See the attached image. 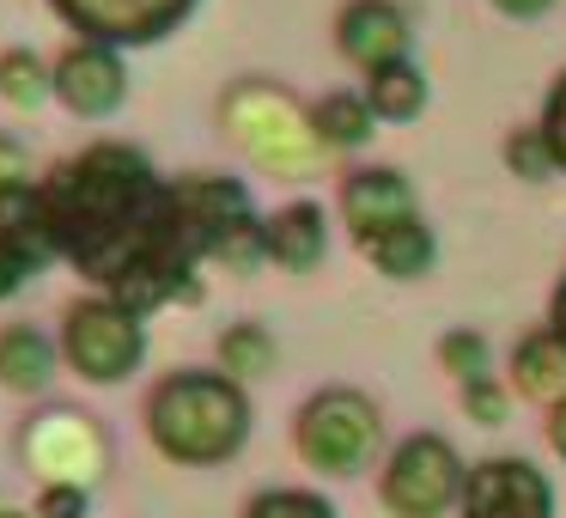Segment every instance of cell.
I'll return each mask as SVG.
<instances>
[{
  "mask_svg": "<svg viewBox=\"0 0 566 518\" xmlns=\"http://www.w3.org/2000/svg\"><path fill=\"white\" fill-rule=\"evenodd\" d=\"M311 128H317L323 147H359L371 135V104L359 92H329V99L311 111Z\"/></svg>",
  "mask_w": 566,
  "mask_h": 518,
  "instance_id": "ac0fdd59",
  "label": "cell"
},
{
  "mask_svg": "<svg viewBox=\"0 0 566 518\" xmlns=\"http://www.w3.org/2000/svg\"><path fill=\"white\" fill-rule=\"evenodd\" d=\"M463 518H554V488L524 457H488L463 476Z\"/></svg>",
  "mask_w": 566,
  "mask_h": 518,
  "instance_id": "52a82bcc",
  "label": "cell"
},
{
  "mask_svg": "<svg viewBox=\"0 0 566 518\" xmlns=\"http://www.w3.org/2000/svg\"><path fill=\"white\" fill-rule=\"evenodd\" d=\"M493 7H500L505 19H542L554 7V0H493Z\"/></svg>",
  "mask_w": 566,
  "mask_h": 518,
  "instance_id": "f1b7e54d",
  "label": "cell"
},
{
  "mask_svg": "<svg viewBox=\"0 0 566 518\" xmlns=\"http://www.w3.org/2000/svg\"><path fill=\"white\" fill-rule=\"evenodd\" d=\"M439 360H444V372H457L463 384L488 379V342H481L475 330H451V335L439 342Z\"/></svg>",
  "mask_w": 566,
  "mask_h": 518,
  "instance_id": "7402d4cb",
  "label": "cell"
},
{
  "mask_svg": "<svg viewBox=\"0 0 566 518\" xmlns=\"http://www.w3.org/2000/svg\"><path fill=\"white\" fill-rule=\"evenodd\" d=\"M542 141H548L554 165L566 172V74L554 80V92H548V111H542Z\"/></svg>",
  "mask_w": 566,
  "mask_h": 518,
  "instance_id": "cb8c5ba5",
  "label": "cell"
},
{
  "mask_svg": "<svg viewBox=\"0 0 566 518\" xmlns=\"http://www.w3.org/2000/svg\"><path fill=\"white\" fill-rule=\"evenodd\" d=\"M0 245L19 250V257H31L38 269L55 257L50 201H43V189H31V177L25 184H0Z\"/></svg>",
  "mask_w": 566,
  "mask_h": 518,
  "instance_id": "7c38bea8",
  "label": "cell"
},
{
  "mask_svg": "<svg viewBox=\"0 0 566 518\" xmlns=\"http://www.w3.org/2000/svg\"><path fill=\"white\" fill-rule=\"evenodd\" d=\"M226 123L232 135L256 153L262 165H305L311 147H317V128L298 116V104L274 86H238L226 99Z\"/></svg>",
  "mask_w": 566,
  "mask_h": 518,
  "instance_id": "8992f818",
  "label": "cell"
},
{
  "mask_svg": "<svg viewBox=\"0 0 566 518\" xmlns=\"http://www.w3.org/2000/svg\"><path fill=\"white\" fill-rule=\"evenodd\" d=\"M463 476L451 439L439 433H415V439L396 445L390 469H384V506L396 518H439L451 500H463Z\"/></svg>",
  "mask_w": 566,
  "mask_h": 518,
  "instance_id": "5b68a950",
  "label": "cell"
},
{
  "mask_svg": "<svg viewBox=\"0 0 566 518\" xmlns=\"http://www.w3.org/2000/svg\"><path fill=\"white\" fill-rule=\"evenodd\" d=\"M366 104H371V116H384V123H408V116L427 111V80H420V68H408V62L371 68Z\"/></svg>",
  "mask_w": 566,
  "mask_h": 518,
  "instance_id": "2e32d148",
  "label": "cell"
},
{
  "mask_svg": "<svg viewBox=\"0 0 566 518\" xmlns=\"http://www.w3.org/2000/svg\"><path fill=\"white\" fill-rule=\"evenodd\" d=\"M371 262H378L390 281H415V274H427L432 269V232L420 220H408V226H396V232H384V238H371V245H359Z\"/></svg>",
  "mask_w": 566,
  "mask_h": 518,
  "instance_id": "e0dca14e",
  "label": "cell"
},
{
  "mask_svg": "<svg viewBox=\"0 0 566 518\" xmlns=\"http://www.w3.org/2000/svg\"><path fill=\"white\" fill-rule=\"evenodd\" d=\"M86 488H67V481H55V488H43L38 500V518H86Z\"/></svg>",
  "mask_w": 566,
  "mask_h": 518,
  "instance_id": "484cf974",
  "label": "cell"
},
{
  "mask_svg": "<svg viewBox=\"0 0 566 518\" xmlns=\"http://www.w3.org/2000/svg\"><path fill=\"white\" fill-rule=\"evenodd\" d=\"M323 250H329V232H323V208L311 201H293L274 220H262V257H274L281 269H317Z\"/></svg>",
  "mask_w": 566,
  "mask_h": 518,
  "instance_id": "4fadbf2b",
  "label": "cell"
},
{
  "mask_svg": "<svg viewBox=\"0 0 566 518\" xmlns=\"http://www.w3.org/2000/svg\"><path fill=\"white\" fill-rule=\"evenodd\" d=\"M554 335H566V281L554 287Z\"/></svg>",
  "mask_w": 566,
  "mask_h": 518,
  "instance_id": "4dcf8cb0",
  "label": "cell"
},
{
  "mask_svg": "<svg viewBox=\"0 0 566 518\" xmlns=\"http://www.w3.org/2000/svg\"><path fill=\"white\" fill-rule=\"evenodd\" d=\"M342 214H347V226H354V238L359 245H371V238H384V232H396V226H408V220H420V208H415V189H408V177L402 172H354L342 184Z\"/></svg>",
  "mask_w": 566,
  "mask_h": 518,
  "instance_id": "30bf717a",
  "label": "cell"
},
{
  "mask_svg": "<svg viewBox=\"0 0 566 518\" xmlns=\"http://www.w3.org/2000/svg\"><path fill=\"white\" fill-rule=\"evenodd\" d=\"M335 43H342L347 62H359L371 74V68L402 62L408 19H402V7H390V0H354V7L335 19Z\"/></svg>",
  "mask_w": 566,
  "mask_h": 518,
  "instance_id": "8fae6325",
  "label": "cell"
},
{
  "mask_svg": "<svg viewBox=\"0 0 566 518\" xmlns=\"http://www.w3.org/2000/svg\"><path fill=\"white\" fill-rule=\"evenodd\" d=\"M55 250L104 287L123 311H153L189 293V269L208 257L196 220L177 201V184H159L135 147H86L43 184Z\"/></svg>",
  "mask_w": 566,
  "mask_h": 518,
  "instance_id": "6da1fadb",
  "label": "cell"
},
{
  "mask_svg": "<svg viewBox=\"0 0 566 518\" xmlns=\"http://www.w3.org/2000/svg\"><path fill=\"white\" fill-rule=\"evenodd\" d=\"M55 99L74 116H111L128 99V74L111 43H74L55 68Z\"/></svg>",
  "mask_w": 566,
  "mask_h": 518,
  "instance_id": "9c48e42d",
  "label": "cell"
},
{
  "mask_svg": "<svg viewBox=\"0 0 566 518\" xmlns=\"http://www.w3.org/2000/svg\"><path fill=\"white\" fill-rule=\"evenodd\" d=\"M512 384L530 396V403L560 408V403H566V335L542 330V335H530V342H517V354H512Z\"/></svg>",
  "mask_w": 566,
  "mask_h": 518,
  "instance_id": "5bb4252c",
  "label": "cell"
},
{
  "mask_svg": "<svg viewBox=\"0 0 566 518\" xmlns=\"http://www.w3.org/2000/svg\"><path fill=\"white\" fill-rule=\"evenodd\" d=\"M548 445H554V452L566 457V403H560V408H554V415H548Z\"/></svg>",
  "mask_w": 566,
  "mask_h": 518,
  "instance_id": "f546056e",
  "label": "cell"
},
{
  "mask_svg": "<svg viewBox=\"0 0 566 518\" xmlns=\"http://www.w3.org/2000/svg\"><path fill=\"white\" fill-rule=\"evenodd\" d=\"M220 366H226V379H262L274 366V335L262 323H232L220 335Z\"/></svg>",
  "mask_w": 566,
  "mask_h": 518,
  "instance_id": "d6986e66",
  "label": "cell"
},
{
  "mask_svg": "<svg viewBox=\"0 0 566 518\" xmlns=\"http://www.w3.org/2000/svg\"><path fill=\"white\" fill-rule=\"evenodd\" d=\"M62 354L80 379L92 384H116L140 366L147 354V330L135 311H123L116 299H80L62 323Z\"/></svg>",
  "mask_w": 566,
  "mask_h": 518,
  "instance_id": "277c9868",
  "label": "cell"
},
{
  "mask_svg": "<svg viewBox=\"0 0 566 518\" xmlns=\"http://www.w3.org/2000/svg\"><path fill=\"white\" fill-rule=\"evenodd\" d=\"M147 427L171 464H226L250 439V403L238 379L220 372H177L153 391Z\"/></svg>",
  "mask_w": 566,
  "mask_h": 518,
  "instance_id": "7a4b0ae2",
  "label": "cell"
},
{
  "mask_svg": "<svg viewBox=\"0 0 566 518\" xmlns=\"http://www.w3.org/2000/svg\"><path fill=\"white\" fill-rule=\"evenodd\" d=\"M244 518H335V506L305 488H269L244 506Z\"/></svg>",
  "mask_w": 566,
  "mask_h": 518,
  "instance_id": "44dd1931",
  "label": "cell"
},
{
  "mask_svg": "<svg viewBox=\"0 0 566 518\" xmlns=\"http://www.w3.org/2000/svg\"><path fill=\"white\" fill-rule=\"evenodd\" d=\"M55 379V342L31 323H13V330H0V384L7 391H43Z\"/></svg>",
  "mask_w": 566,
  "mask_h": 518,
  "instance_id": "9a60e30c",
  "label": "cell"
},
{
  "mask_svg": "<svg viewBox=\"0 0 566 518\" xmlns=\"http://www.w3.org/2000/svg\"><path fill=\"white\" fill-rule=\"evenodd\" d=\"M50 92H55V74L31 50H7V55H0V99H7V104L31 111V104H43Z\"/></svg>",
  "mask_w": 566,
  "mask_h": 518,
  "instance_id": "ffe728a7",
  "label": "cell"
},
{
  "mask_svg": "<svg viewBox=\"0 0 566 518\" xmlns=\"http://www.w3.org/2000/svg\"><path fill=\"white\" fill-rule=\"evenodd\" d=\"M0 184H25V159L13 141H0Z\"/></svg>",
  "mask_w": 566,
  "mask_h": 518,
  "instance_id": "83f0119b",
  "label": "cell"
},
{
  "mask_svg": "<svg viewBox=\"0 0 566 518\" xmlns=\"http://www.w3.org/2000/svg\"><path fill=\"white\" fill-rule=\"evenodd\" d=\"M378 445V408L359 391H323L298 408V457L323 476H354Z\"/></svg>",
  "mask_w": 566,
  "mask_h": 518,
  "instance_id": "3957f363",
  "label": "cell"
},
{
  "mask_svg": "<svg viewBox=\"0 0 566 518\" xmlns=\"http://www.w3.org/2000/svg\"><path fill=\"white\" fill-rule=\"evenodd\" d=\"M463 408H469V415H475V421H481V427H500V421H505V396H500V391H493V384H488V379H475V384H463Z\"/></svg>",
  "mask_w": 566,
  "mask_h": 518,
  "instance_id": "d4e9b609",
  "label": "cell"
},
{
  "mask_svg": "<svg viewBox=\"0 0 566 518\" xmlns=\"http://www.w3.org/2000/svg\"><path fill=\"white\" fill-rule=\"evenodd\" d=\"M25 274H38V262L0 245V299H7V293H19V287H25Z\"/></svg>",
  "mask_w": 566,
  "mask_h": 518,
  "instance_id": "4316f807",
  "label": "cell"
},
{
  "mask_svg": "<svg viewBox=\"0 0 566 518\" xmlns=\"http://www.w3.org/2000/svg\"><path fill=\"white\" fill-rule=\"evenodd\" d=\"M505 165H512L517 177H530V184H542V177L554 172V153H548V141H542V128H517V135L505 141Z\"/></svg>",
  "mask_w": 566,
  "mask_h": 518,
  "instance_id": "603a6c76",
  "label": "cell"
},
{
  "mask_svg": "<svg viewBox=\"0 0 566 518\" xmlns=\"http://www.w3.org/2000/svg\"><path fill=\"white\" fill-rule=\"evenodd\" d=\"M0 518H13V512H0Z\"/></svg>",
  "mask_w": 566,
  "mask_h": 518,
  "instance_id": "1f68e13d",
  "label": "cell"
},
{
  "mask_svg": "<svg viewBox=\"0 0 566 518\" xmlns=\"http://www.w3.org/2000/svg\"><path fill=\"white\" fill-rule=\"evenodd\" d=\"M67 25L92 43H153L196 7V0H55Z\"/></svg>",
  "mask_w": 566,
  "mask_h": 518,
  "instance_id": "ba28073f",
  "label": "cell"
}]
</instances>
